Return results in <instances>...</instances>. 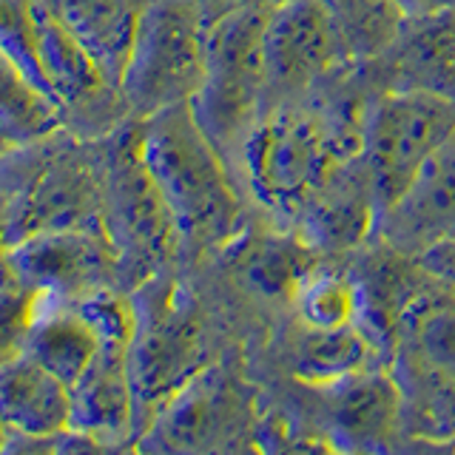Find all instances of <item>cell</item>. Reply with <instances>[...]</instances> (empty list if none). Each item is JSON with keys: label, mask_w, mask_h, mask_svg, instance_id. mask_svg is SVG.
Instances as JSON below:
<instances>
[{"label": "cell", "mask_w": 455, "mask_h": 455, "mask_svg": "<svg viewBox=\"0 0 455 455\" xmlns=\"http://www.w3.org/2000/svg\"><path fill=\"white\" fill-rule=\"evenodd\" d=\"M379 89L364 63H350L307 94L262 106L239 156V185L267 222L291 228L305 199L362 154Z\"/></svg>", "instance_id": "6da1fadb"}, {"label": "cell", "mask_w": 455, "mask_h": 455, "mask_svg": "<svg viewBox=\"0 0 455 455\" xmlns=\"http://www.w3.org/2000/svg\"><path fill=\"white\" fill-rule=\"evenodd\" d=\"M140 151L174 213L182 262H211L248 225L251 203L191 103L140 120Z\"/></svg>", "instance_id": "7a4b0ae2"}, {"label": "cell", "mask_w": 455, "mask_h": 455, "mask_svg": "<svg viewBox=\"0 0 455 455\" xmlns=\"http://www.w3.org/2000/svg\"><path fill=\"white\" fill-rule=\"evenodd\" d=\"M106 140V137H103ZM68 128L0 148V245L103 222L106 142Z\"/></svg>", "instance_id": "3957f363"}, {"label": "cell", "mask_w": 455, "mask_h": 455, "mask_svg": "<svg viewBox=\"0 0 455 455\" xmlns=\"http://www.w3.org/2000/svg\"><path fill=\"white\" fill-rule=\"evenodd\" d=\"M132 296L137 305V333L128 347V379L140 438L168 398L231 350V345L222 341L211 307L177 276V270L148 279Z\"/></svg>", "instance_id": "277c9868"}, {"label": "cell", "mask_w": 455, "mask_h": 455, "mask_svg": "<svg viewBox=\"0 0 455 455\" xmlns=\"http://www.w3.org/2000/svg\"><path fill=\"white\" fill-rule=\"evenodd\" d=\"M387 370L402 395L395 450L455 452V293L441 282L404 310Z\"/></svg>", "instance_id": "5b68a950"}, {"label": "cell", "mask_w": 455, "mask_h": 455, "mask_svg": "<svg viewBox=\"0 0 455 455\" xmlns=\"http://www.w3.org/2000/svg\"><path fill=\"white\" fill-rule=\"evenodd\" d=\"M103 142V228L117 256V288L132 293L182 265V242L174 213L142 160L140 120L128 117Z\"/></svg>", "instance_id": "8992f818"}, {"label": "cell", "mask_w": 455, "mask_h": 455, "mask_svg": "<svg viewBox=\"0 0 455 455\" xmlns=\"http://www.w3.org/2000/svg\"><path fill=\"white\" fill-rule=\"evenodd\" d=\"M270 6L274 4L239 9L208 26V71L203 89L191 100L199 128L225 156L236 182L242 146L265 106L262 32Z\"/></svg>", "instance_id": "52a82bcc"}, {"label": "cell", "mask_w": 455, "mask_h": 455, "mask_svg": "<svg viewBox=\"0 0 455 455\" xmlns=\"http://www.w3.org/2000/svg\"><path fill=\"white\" fill-rule=\"evenodd\" d=\"M259 404L262 393L231 347L168 398L134 447L154 452L253 450Z\"/></svg>", "instance_id": "ba28073f"}, {"label": "cell", "mask_w": 455, "mask_h": 455, "mask_svg": "<svg viewBox=\"0 0 455 455\" xmlns=\"http://www.w3.org/2000/svg\"><path fill=\"white\" fill-rule=\"evenodd\" d=\"M205 32L208 26L191 0H151L120 80L134 120L196 97L208 71Z\"/></svg>", "instance_id": "9c48e42d"}, {"label": "cell", "mask_w": 455, "mask_h": 455, "mask_svg": "<svg viewBox=\"0 0 455 455\" xmlns=\"http://www.w3.org/2000/svg\"><path fill=\"white\" fill-rule=\"evenodd\" d=\"M455 134V100L424 92H379L367 114L359 160L381 217L407 194L424 163Z\"/></svg>", "instance_id": "30bf717a"}, {"label": "cell", "mask_w": 455, "mask_h": 455, "mask_svg": "<svg viewBox=\"0 0 455 455\" xmlns=\"http://www.w3.org/2000/svg\"><path fill=\"white\" fill-rule=\"evenodd\" d=\"M37 68L43 89L52 94L68 132L85 140H103L132 117L120 85H114L92 54L57 23L37 0L35 9Z\"/></svg>", "instance_id": "8fae6325"}, {"label": "cell", "mask_w": 455, "mask_h": 455, "mask_svg": "<svg viewBox=\"0 0 455 455\" xmlns=\"http://www.w3.org/2000/svg\"><path fill=\"white\" fill-rule=\"evenodd\" d=\"M262 57L265 103L307 94L353 63L324 0H276L265 20Z\"/></svg>", "instance_id": "7c38bea8"}, {"label": "cell", "mask_w": 455, "mask_h": 455, "mask_svg": "<svg viewBox=\"0 0 455 455\" xmlns=\"http://www.w3.org/2000/svg\"><path fill=\"white\" fill-rule=\"evenodd\" d=\"M313 419L339 452H395L402 395L387 367H370L331 384H299Z\"/></svg>", "instance_id": "4fadbf2b"}, {"label": "cell", "mask_w": 455, "mask_h": 455, "mask_svg": "<svg viewBox=\"0 0 455 455\" xmlns=\"http://www.w3.org/2000/svg\"><path fill=\"white\" fill-rule=\"evenodd\" d=\"M14 279L37 293L80 299L100 288H117V256L103 222L35 234L6 248Z\"/></svg>", "instance_id": "5bb4252c"}, {"label": "cell", "mask_w": 455, "mask_h": 455, "mask_svg": "<svg viewBox=\"0 0 455 455\" xmlns=\"http://www.w3.org/2000/svg\"><path fill=\"white\" fill-rule=\"evenodd\" d=\"M319 259L322 256L313 253L291 228H279L267 220L259 228L248 220V225L213 256L236 291L253 305L291 313Z\"/></svg>", "instance_id": "9a60e30c"}, {"label": "cell", "mask_w": 455, "mask_h": 455, "mask_svg": "<svg viewBox=\"0 0 455 455\" xmlns=\"http://www.w3.org/2000/svg\"><path fill=\"white\" fill-rule=\"evenodd\" d=\"M345 265L355 288V324L387 362L404 310L438 282L419 265L416 256L402 253L379 234L347 253Z\"/></svg>", "instance_id": "2e32d148"}, {"label": "cell", "mask_w": 455, "mask_h": 455, "mask_svg": "<svg viewBox=\"0 0 455 455\" xmlns=\"http://www.w3.org/2000/svg\"><path fill=\"white\" fill-rule=\"evenodd\" d=\"M381 211L376 203V191L364 163L355 160L339 165L291 222V231L305 245L319 253L322 259L347 256L376 234Z\"/></svg>", "instance_id": "e0dca14e"}, {"label": "cell", "mask_w": 455, "mask_h": 455, "mask_svg": "<svg viewBox=\"0 0 455 455\" xmlns=\"http://www.w3.org/2000/svg\"><path fill=\"white\" fill-rule=\"evenodd\" d=\"M364 66L379 92H424L455 100V9L407 14L387 52Z\"/></svg>", "instance_id": "ac0fdd59"}, {"label": "cell", "mask_w": 455, "mask_h": 455, "mask_svg": "<svg viewBox=\"0 0 455 455\" xmlns=\"http://www.w3.org/2000/svg\"><path fill=\"white\" fill-rule=\"evenodd\" d=\"M376 234L410 256H419L441 239H455V134L424 163L407 194L379 220Z\"/></svg>", "instance_id": "d6986e66"}, {"label": "cell", "mask_w": 455, "mask_h": 455, "mask_svg": "<svg viewBox=\"0 0 455 455\" xmlns=\"http://www.w3.org/2000/svg\"><path fill=\"white\" fill-rule=\"evenodd\" d=\"M279 367L299 384H331L370 367H387L359 324L313 327L293 313L276 336Z\"/></svg>", "instance_id": "ffe728a7"}, {"label": "cell", "mask_w": 455, "mask_h": 455, "mask_svg": "<svg viewBox=\"0 0 455 455\" xmlns=\"http://www.w3.org/2000/svg\"><path fill=\"white\" fill-rule=\"evenodd\" d=\"M71 430L100 438L108 450L137 444L134 390L128 379V350L100 347L89 370L71 387Z\"/></svg>", "instance_id": "44dd1931"}, {"label": "cell", "mask_w": 455, "mask_h": 455, "mask_svg": "<svg viewBox=\"0 0 455 455\" xmlns=\"http://www.w3.org/2000/svg\"><path fill=\"white\" fill-rule=\"evenodd\" d=\"M52 18L120 85L137 28L151 0H40Z\"/></svg>", "instance_id": "7402d4cb"}, {"label": "cell", "mask_w": 455, "mask_h": 455, "mask_svg": "<svg viewBox=\"0 0 455 455\" xmlns=\"http://www.w3.org/2000/svg\"><path fill=\"white\" fill-rule=\"evenodd\" d=\"M71 419V387L32 355L0 364V424L6 433L60 435Z\"/></svg>", "instance_id": "603a6c76"}, {"label": "cell", "mask_w": 455, "mask_h": 455, "mask_svg": "<svg viewBox=\"0 0 455 455\" xmlns=\"http://www.w3.org/2000/svg\"><path fill=\"white\" fill-rule=\"evenodd\" d=\"M100 350V339L94 327L85 322L71 299H57L40 293L32 331L26 339V355H32L68 387H75L77 379L89 370Z\"/></svg>", "instance_id": "cb8c5ba5"}, {"label": "cell", "mask_w": 455, "mask_h": 455, "mask_svg": "<svg viewBox=\"0 0 455 455\" xmlns=\"http://www.w3.org/2000/svg\"><path fill=\"white\" fill-rule=\"evenodd\" d=\"M57 128H66L57 103L0 46V134L6 142H28Z\"/></svg>", "instance_id": "d4e9b609"}, {"label": "cell", "mask_w": 455, "mask_h": 455, "mask_svg": "<svg viewBox=\"0 0 455 455\" xmlns=\"http://www.w3.org/2000/svg\"><path fill=\"white\" fill-rule=\"evenodd\" d=\"M324 6L353 63L387 52L410 14L402 0H324Z\"/></svg>", "instance_id": "484cf974"}, {"label": "cell", "mask_w": 455, "mask_h": 455, "mask_svg": "<svg viewBox=\"0 0 455 455\" xmlns=\"http://www.w3.org/2000/svg\"><path fill=\"white\" fill-rule=\"evenodd\" d=\"M293 313L313 327L355 324V288L345 256L319 259L296 296Z\"/></svg>", "instance_id": "4316f807"}, {"label": "cell", "mask_w": 455, "mask_h": 455, "mask_svg": "<svg viewBox=\"0 0 455 455\" xmlns=\"http://www.w3.org/2000/svg\"><path fill=\"white\" fill-rule=\"evenodd\" d=\"M37 299L40 293L18 279H9L0 288V364L14 359V355H23L28 331L35 322Z\"/></svg>", "instance_id": "83f0119b"}, {"label": "cell", "mask_w": 455, "mask_h": 455, "mask_svg": "<svg viewBox=\"0 0 455 455\" xmlns=\"http://www.w3.org/2000/svg\"><path fill=\"white\" fill-rule=\"evenodd\" d=\"M416 259L435 282H441L450 293H455V239L435 242V245L424 248Z\"/></svg>", "instance_id": "f1b7e54d"}, {"label": "cell", "mask_w": 455, "mask_h": 455, "mask_svg": "<svg viewBox=\"0 0 455 455\" xmlns=\"http://www.w3.org/2000/svg\"><path fill=\"white\" fill-rule=\"evenodd\" d=\"M196 12L203 14L205 26L217 23L228 14H234L239 9H251V6H262V4H276V0H191Z\"/></svg>", "instance_id": "f546056e"}, {"label": "cell", "mask_w": 455, "mask_h": 455, "mask_svg": "<svg viewBox=\"0 0 455 455\" xmlns=\"http://www.w3.org/2000/svg\"><path fill=\"white\" fill-rule=\"evenodd\" d=\"M410 14L435 12V9H455V0H402Z\"/></svg>", "instance_id": "4dcf8cb0"}, {"label": "cell", "mask_w": 455, "mask_h": 455, "mask_svg": "<svg viewBox=\"0 0 455 455\" xmlns=\"http://www.w3.org/2000/svg\"><path fill=\"white\" fill-rule=\"evenodd\" d=\"M9 279H14V274L9 270V262H6V251H4V245H0V288L9 282Z\"/></svg>", "instance_id": "1f68e13d"}, {"label": "cell", "mask_w": 455, "mask_h": 455, "mask_svg": "<svg viewBox=\"0 0 455 455\" xmlns=\"http://www.w3.org/2000/svg\"><path fill=\"white\" fill-rule=\"evenodd\" d=\"M4 435H6V430H4V424H0V447H4Z\"/></svg>", "instance_id": "d6a6232c"}, {"label": "cell", "mask_w": 455, "mask_h": 455, "mask_svg": "<svg viewBox=\"0 0 455 455\" xmlns=\"http://www.w3.org/2000/svg\"><path fill=\"white\" fill-rule=\"evenodd\" d=\"M4 146H9V142H6V137H4V134H0V148H4Z\"/></svg>", "instance_id": "836d02e7"}]
</instances>
